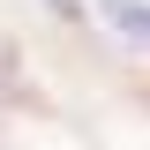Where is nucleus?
<instances>
[{
	"label": "nucleus",
	"mask_w": 150,
	"mask_h": 150,
	"mask_svg": "<svg viewBox=\"0 0 150 150\" xmlns=\"http://www.w3.org/2000/svg\"><path fill=\"white\" fill-rule=\"evenodd\" d=\"M105 15L120 23V30H135V38H150V8H143V0H112Z\"/></svg>",
	"instance_id": "obj_1"
}]
</instances>
